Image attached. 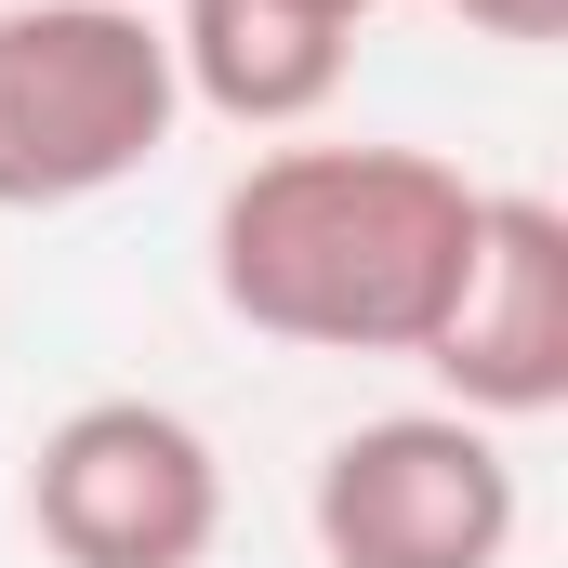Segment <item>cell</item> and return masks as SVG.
Here are the masks:
<instances>
[{"label":"cell","mask_w":568,"mask_h":568,"mask_svg":"<svg viewBox=\"0 0 568 568\" xmlns=\"http://www.w3.org/2000/svg\"><path fill=\"white\" fill-rule=\"evenodd\" d=\"M185 120L159 0H0V212H80Z\"/></svg>","instance_id":"cell-2"},{"label":"cell","mask_w":568,"mask_h":568,"mask_svg":"<svg viewBox=\"0 0 568 568\" xmlns=\"http://www.w3.org/2000/svg\"><path fill=\"white\" fill-rule=\"evenodd\" d=\"M516 516L529 489L503 463V424H463V410H384L331 436L304 489V529L331 568H503Z\"/></svg>","instance_id":"cell-3"},{"label":"cell","mask_w":568,"mask_h":568,"mask_svg":"<svg viewBox=\"0 0 568 568\" xmlns=\"http://www.w3.org/2000/svg\"><path fill=\"white\" fill-rule=\"evenodd\" d=\"M357 13L331 0H172V80L185 106L239 120V133H291L344 93Z\"/></svg>","instance_id":"cell-6"},{"label":"cell","mask_w":568,"mask_h":568,"mask_svg":"<svg viewBox=\"0 0 568 568\" xmlns=\"http://www.w3.org/2000/svg\"><path fill=\"white\" fill-rule=\"evenodd\" d=\"M476 40H516V53H542V40H568V0H449Z\"/></svg>","instance_id":"cell-7"},{"label":"cell","mask_w":568,"mask_h":568,"mask_svg":"<svg viewBox=\"0 0 568 568\" xmlns=\"http://www.w3.org/2000/svg\"><path fill=\"white\" fill-rule=\"evenodd\" d=\"M331 13H371V0H331Z\"/></svg>","instance_id":"cell-8"},{"label":"cell","mask_w":568,"mask_h":568,"mask_svg":"<svg viewBox=\"0 0 568 568\" xmlns=\"http://www.w3.org/2000/svg\"><path fill=\"white\" fill-rule=\"evenodd\" d=\"M27 529L67 568H199L225 542V463L159 397H80L27 463Z\"/></svg>","instance_id":"cell-4"},{"label":"cell","mask_w":568,"mask_h":568,"mask_svg":"<svg viewBox=\"0 0 568 568\" xmlns=\"http://www.w3.org/2000/svg\"><path fill=\"white\" fill-rule=\"evenodd\" d=\"M476 199L424 145H265L212 199V291L239 331L317 357H424L463 291Z\"/></svg>","instance_id":"cell-1"},{"label":"cell","mask_w":568,"mask_h":568,"mask_svg":"<svg viewBox=\"0 0 568 568\" xmlns=\"http://www.w3.org/2000/svg\"><path fill=\"white\" fill-rule=\"evenodd\" d=\"M424 371L449 384L463 424H542L568 410V212L556 199H476L463 291L424 331Z\"/></svg>","instance_id":"cell-5"}]
</instances>
